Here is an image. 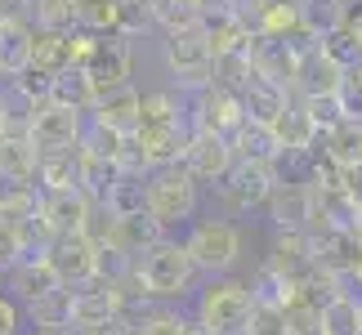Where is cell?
<instances>
[{
  "label": "cell",
  "instance_id": "44dd1931",
  "mask_svg": "<svg viewBox=\"0 0 362 335\" xmlns=\"http://www.w3.org/2000/svg\"><path fill=\"white\" fill-rule=\"evenodd\" d=\"M32 67V23L27 18H0V76L13 81Z\"/></svg>",
  "mask_w": 362,
  "mask_h": 335
},
{
  "label": "cell",
  "instance_id": "cb8c5ba5",
  "mask_svg": "<svg viewBox=\"0 0 362 335\" xmlns=\"http://www.w3.org/2000/svg\"><path fill=\"white\" fill-rule=\"evenodd\" d=\"M72 300H76V290L72 286H59V290H49L45 300L27 304L32 327L40 335H72Z\"/></svg>",
  "mask_w": 362,
  "mask_h": 335
},
{
  "label": "cell",
  "instance_id": "7bdbcfd3",
  "mask_svg": "<svg viewBox=\"0 0 362 335\" xmlns=\"http://www.w3.org/2000/svg\"><path fill=\"white\" fill-rule=\"evenodd\" d=\"M81 335H139V317H125V313H117V317H107V322L90 327V331H81Z\"/></svg>",
  "mask_w": 362,
  "mask_h": 335
},
{
  "label": "cell",
  "instance_id": "603a6c76",
  "mask_svg": "<svg viewBox=\"0 0 362 335\" xmlns=\"http://www.w3.org/2000/svg\"><path fill=\"white\" fill-rule=\"evenodd\" d=\"M233 157L255 161V165H277V157H282L277 130L273 125H259V121H242V130L233 134Z\"/></svg>",
  "mask_w": 362,
  "mask_h": 335
},
{
  "label": "cell",
  "instance_id": "484cf974",
  "mask_svg": "<svg viewBox=\"0 0 362 335\" xmlns=\"http://www.w3.org/2000/svg\"><path fill=\"white\" fill-rule=\"evenodd\" d=\"M250 290V304L255 309H277V313H286L291 304H296V282H286V277H277L269 264H259L255 277L246 282Z\"/></svg>",
  "mask_w": 362,
  "mask_h": 335
},
{
  "label": "cell",
  "instance_id": "e0dca14e",
  "mask_svg": "<svg viewBox=\"0 0 362 335\" xmlns=\"http://www.w3.org/2000/svg\"><path fill=\"white\" fill-rule=\"evenodd\" d=\"M313 152H322L340 175H362V121H340L331 134L317 139Z\"/></svg>",
  "mask_w": 362,
  "mask_h": 335
},
{
  "label": "cell",
  "instance_id": "d6a6232c",
  "mask_svg": "<svg viewBox=\"0 0 362 335\" xmlns=\"http://www.w3.org/2000/svg\"><path fill=\"white\" fill-rule=\"evenodd\" d=\"M148 18L165 36H175V32H188V27H202V9L192 0H148Z\"/></svg>",
  "mask_w": 362,
  "mask_h": 335
},
{
  "label": "cell",
  "instance_id": "9a60e30c",
  "mask_svg": "<svg viewBox=\"0 0 362 335\" xmlns=\"http://www.w3.org/2000/svg\"><path fill=\"white\" fill-rule=\"evenodd\" d=\"M277 277H286V282H304V277H313L317 273V264H313V242H309V233L296 228V233H277V242H273V255L264 259Z\"/></svg>",
  "mask_w": 362,
  "mask_h": 335
},
{
  "label": "cell",
  "instance_id": "60d3db41",
  "mask_svg": "<svg viewBox=\"0 0 362 335\" xmlns=\"http://www.w3.org/2000/svg\"><path fill=\"white\" fill-rule=\"evenodd\" d=\"M286 331V313L277 309H250V322L242 335H282Z\"/></svg>",
  "mask_w": 362,
  "mask_h": 335
},
{
  "label": "cell",
  "instance_id": "5b68a950",
  "mask_svg": "<svg viewBox=\"0 0 362 335\" xmlns=\"http://www.w3.org/2000/svg\"><path fill=\"white\" fill-rule=\"evenodd\" d=\"M165 67H170L179 94H197L215 81V49L206 27H188V32L165 36Z\"/></svg>",
  "mask_w": 362,
  "mask_h": 335
},
{
  "label": "cell",
  "instance_id": "277c9868",
  "mask_svg": "<svg viewBox=\"0 0 362 335\" xmlns=\"http://www.w3.org/2000/svg\"><path fill=\"white\" fill-rule=\"evenodd\" d=\"M144 192H148V215L165 228V223H184V219L197 215L202 184L184 165H165V170L144 175Z\"/></svg>",
  "mask_w": 362,
  "mask_h": 335
},
{
  "label": "cell",
  "instance_id": "d4e9b609",
  "mask_svg": "<svg viewBox=\"0 0 362 335\" xmlns=\"http://www.w3.org/2000/svg\"><path fill=\"white\" fill-rule=\"evenodd\" d=\"M32 67L45 76H59L72 67V32H40L32 27Z\"/></svg>",
  "mask_w": 362,
  "mask_h": 335
},
{
  "label": "cell",
  "instance_id": "bcb514c9",
  "mask_svg": "<svg viewBox=\"0 0 362 335\" xmlns=\"http://www.w3.org/2000/svg\"><path fill=\"white\" fill-rule=\"evenodd\" d=\"M192 5L202 9V18H211V13H233L238 0H192Z\"/></svg>",
  "mask_w": 362,
  "mask_h": 335
},
{
  "label": "cell",
  "instance_id": "4316f807",
  "mask_svg": "<svg viewBox=\"0 0 362 335\" xmlns=\"http://www.w3.org/2000/svg\"><path fill=\"white\" fill-rule=\"evenodd\" d=\"M121 175H125V170H121L117 161H103V157H90V152H76V188L86 192L94 206L107 197V188H112Z\"/></svg>",
  "mask_w": 362,
  "mask_h": 335
},
{
  "label": "cell",
  "instance_id": "8992f818",
  "mask_svg": "<svg viewBox=\"0 0 362 335\" xmlns=\"http://www.w3.org/2000/svg\"><path fill=\"white\" fill-rule=\"evenodd\" d=\"M242 121H246V112H242V99L233 90L224 86H206L192 94V107H188V125L197 134H219V139H228L233 143V134L242 130Z\"/></svg>",
  "mask_w": 362,
  "mask_h": 335
},
{
  "label": "cell",
  "instance_id": "f1b7e54d",
  "mask_svg": "<svg viewBox=\"0 0 362 335\" xmlns=\"http://www.w3.org/2000/svg\"><path fill=\"white\" fill-rule=\"evenodd\" d=\"M107 215H112L117 223L121 219H134L148 211V192H144V175H121L112 188H107V197L99 201Z\"/></svg>",
  "mask_w": 362,
  "mask_h": 335
},
{
  "label": "cell",
  "instance_id": "ffe728a7",
  "mask_svg": "<svg viewBox=\"0 0 362 335\" xmlns=\"http://www.w3.org/2000/svg\"><path fill=\"white\" fill-rule=\"evenodd\" d=\"M36 165H40V152L32 139L0 134V188H27L36 179Z\"/></svg>",
  "mask_w": 362,
  "mask_h": 335
},
{
  "label": "cell",
  "instance_id": "74e56055",
  "mask_svg": "<svg viewBox=\"0 0 362 335\" xmlns=\"http://www.w3.org/2000/svg\"><path fill=\"white\" fill-rule=\"evenodd\" d=\"M300 107H304V117L313 121L317 139H322V134H331V130H336V125L344 121V112H340V99H300Z\"/></svg>",
  "mask_w": 362,
  "mask_h": 335
},
{
  "label": "cell",
  "instance_id": "8fae6325",
  "mask_svg": "<svg viewBox=\"0 0 362 335\" xmlns=\"http://www.w3.org/2000/svg\"><path fill=\"white\" fill-rule=\"evenodd\" d=\"M40 255H45V264L54 269V277H59L63 286H86L90 277H94V246L81 233L49 237Z\"/></svg>",
  "mask_w": 362,
  "mask_h": 335
},
{
  "label": "cell",
  "instance_id": "6da1fadb",
  "mask_svg": "<svg viewBox=\"0 0 362 335\" xmlns=\"http://www.w3.org/2000/svg\"><path fill=\"white\" fill-rule=\"evenodd\" d=\"M130 282L144 300H184L192 290V282H197V269H192L184 242H170V237H165V242L148 246L144 255H134Z\"/></svg>",
  "mask_w": 362,
  "mask_h": 335
},
{
  "label": "cell",
  "instance_id": "3957f363",
  "mask_svg": "<svg viewBox=\"0 0 362 335\" xmlns=\"http://www.w3.org/2000/svg\"><path fill=\"white\" fill-rule=\"evenodd\" d=\"M250 290L238 277H215L197 295V327L206 335H242L250 322Z\"/></svg>",
  "mask_w": 362,
  "mask_h": 335
},
{
  "label": "cell",
  "instance_id": "4dcf8cb0",
  "mask_svg": "<svg viewBox=\"0 0 362 335\" xmlns=\"http://www.w3.org/2000/svg\"><path fill=\"white\" fill-rule=\"evenodd\" d=\"M157 242H165V228H161V223L157 219H152L148 211L144 215H134V219H121L117 223V237H112V246L117 250H125V255H144V250L148 246H157Z\"/></svg>",
  "mask_w": 362,
  "mask_h": 335
},
{
  "label": "cell",
  "instance_id": "4fadbf2b",
  "mask_svg": "<svg viewBox=\"0 0 362 335\" xmlns=\"http://www.w3.org/2000/svg\"><path fill=\"white\" fill-rule=\"evenodd\" d=\"M300 45H309V40H273V36H250V72L273 81V86L291 90V76H296V59H300Z\"/></svg>",
  "mask_w": 362,
  "mask_h": 335
},
{
  "label": "cell",
  "instance_id": "b9f144b4",
  "mask_svg": "<svg viewBox=\"0 0 362 335\" xmlns=\"http://www.w3.org/2000/svg\"><path fill=\"white\" fill-rule=\"evenodd\" d=\"M23 259V246H18V233L13 228H5V223H0V273H9L13 264Z\"/></svg>",
  "mask_w": 362,
  "mask_h": 335
},
{
  "label": "cell",
  "instance_id": "ab89813d",
  "mask_svg": "<svg viewBox=\"0 0 362 335\" xmlns=\"http://www.w3.org/2000/svg\"><path fill=\"white\" fill-rule=\"evenodd\" d=\"M282 335H327L322 313L309 309V304H296V309H286V331H282Z\"/></svg>",
  "mask_w": 362,
  "mask_h": 335
},
{
  "label": "cell",
  "instance_id": "7402d4cb",
  "mask_svg": "<svg viewBox=\"0 0 362 335\" xmlns=\"http://www.w3.org/2000/svg\"><path fill=\"white\" fill-rule=\"evenodd\" d=\"M63 282L54 277V269L45 264V255H32V259H18L9 269V290L18 295L23 304H36V300H45L49 290H59Z\"/></svg>",
  "mask_w": 362,
  "mask_h": 335
},
{
  "label": "cell",
  "instance_id": "f35d334b",
  "mask_svg": "<svg viewBox=\"0 0 362 335\" xmlns=\"http://www.w3.org/2000/svg\"><path fill=\"white\" fill-rule=\"evenodd\" d=\"M81 237L99 250V246H112V237H117V219L103 211V206H90V215H86V223H81Z\"/></svg>",
  "mask_w": 362,
  "mask_h": 335
},
{
  "label": "cell",
  "instance_id": "ee69618b",
  "mask_svg": "<svg viewBox=\"0 0 362 335\" xmlns=\"http://www.w3.org/2000/svg\"><path fill=\"white\" fill-rule=\"evenodd\" d=\"M18 327H23L18 300H13V295H5V290H0V335H18Z\"/></svg>",
  "mask_w": 362,
  "mask_h": 335
},
{
  "label": "cell",
  "instance_id": "7c38bea8",
  "mask_svg": "<svg viewBox=\"0 0 362 335\" xmlns=\"http://www.w3.org/2000/svg\"><path fill=\"white\" fill-rule=\"evenodd\" d=\"M233 143L228 139H219V134H197L192 130V139H188V148H184V170L197 179V184H224V175L233 170Z\"/></svg>",
  "mask_w": 362,
  "mask_h": 335
},
{
  "label": "cell",
  "instance_id": "2e32d148",
  "mask_svg": "<svg viewBox=\"0 0 362 335\" xmlns=\"http://www.w3.org/2000/svg\"><path fill=\"white\" fill-rule=\"evenodd\" d=\"M242 112H246V121H259V125H277L286 117V107H291V90L282 86H273V81H264V76H250L246 86H242Z\"/></svg>",
  "mask_w": 362,
  "mask_h": 335
},
{
  "label": "cell",
  "instance_id": "52a82bcc",
  "mask_svg": "<svg viewBox=\"0 0 362 335\" xmlns=\"http://www.w3.org/2000/svg\"><path fill=\"white\" fill-rule=\"evenodd\" d=\"M130 59H134V49H130L125 36H99V40H94L90 59L81 63V72L90 76L94 99H103V94L130 86Z\"/></svg>",
  "mask_w": 362,
  "mask_h": 335
},
{
  "label": "cell",
  "instance_id": "f6af8a7d",
  "mask_svg": "<svg viewBox=\"0 0 362 335\" xmlns=\"http://www.w3.org/2000/svg\"><path fill=\"white\" fill-rule=\"evenodd\" d=\"M36 0H0V18H27Z\"/></svg>",
  "mask_w": 362,
  "mask_h": 335
},
{
  "label": "cell",
  "instance_id": "5bb4252c",
  "mask_svg": "<svg viewBox=\"0 0 362 335\" xmlns=\"http://www.w3.org/2000/svg\"><path fill=\"white\" fill-rule=\"evenodd\" d=\"M90 197L81 188H59V192H40V223H45L49 237L63 233H81V223L90 215Z\"/></svg>",
  "mask_w": 362,
  "mask_h": 335
},
{
  "label": "cell",
  "instance_id": "30bf717a",
  "mask_svg": "<svg viewBox=\"0 0 362 335\" xmlns=\"http://www.w3.org/2000/svg\"><path fill=\"white\" fill-rule=\"evenodd\" d=\"M344 86V72L336 63L322 54L317 40L309 45H300V59H296V76H291V90L300 94V99H336Z\"/></svg>",
  "mask_w": 362,
  "mask_h": 335
},
{
  "label": "cell",
  "instance_id": "f546056e",
  "mask_svg": "<svg viewBox=\"0 0 362 335\" xmlns=\"http://www.w3.org/2000/svg\"><path fill=\"white\" fill-rule=\"evenodd\" d=\"M40 219V192L36 184H27V188H0V223L13 233H23L27 223H36Z\"/></svg>",
  "mask_w": 362,
  "mask_h": 335
},
{
  "label": "cell",
  "instance_id": "ac0fdd59",
  "mask_svg": "<svg viewBox=\"0 0 362 335\" xmlns=\"http://www.w3.org/2000/svg\"><path fill=\"white\" fill-rule=\"evenodd\" d=\"M349 18V0H296V23L304 40H327L336 36Z\"/></svg>",
  "mask_w": 362,
  "mask_h": 335
},
{
  "label": "cell",
  "instance_id": "836d02e7",
  "mask_svg": "<svg viewBox=\"0 0 362 335\" xmlns=\"http://www.w3.org/2000/svg\"><path fill=\"white\" fill-rule=\"evenodd\" d=\"M273 130H277V143H282V152H313V148H317V130H313V121L304 117L300 103H291L286 117L277 121Z\"/></svg>",
  "mask_w": 362,
  "mask_h": 335
},
{
  "label": "cell",
  "instance_id": "ba28073f",
  "mask_svg": "<svg viewBox=\"0 0 362 335\" xmlns=\"http://www.w3.org/2000/svg\"><path fill=\"white\" fill-rule=\"evenodd\" d=\"M273 188H277V170H273V165L233 161V170L224 175V184H219V197H224V206L233 215H246V211H255V206L269 201Z\"/></svg>",
  "mask_w": 362,
  "mask_h": 335
},
{
  "label": "cell",
  "instance_id": "1f68e13d",
  "mask_svg": "<svg viewBox=\"0 0 362 335\" xmlns=\"http://www.w3.org/2000/svg\"><path fill=\"white\" fill-rule=\"evenodd\" d=\"M322 327H327V335H362V300L358 295H331L322 309Z\"/></svg>",
  "mask_w": 362,
  "mask_h": 335
},
{
  "label": "cell",
  "instance_id": "9c48e42d",
  "mask_svg": "<svg viewBox=\"0 0 362 335\" xmlns=\"http://www.w3.org/2000/svg\"><path fill=\"white\" fill-rule=\"evenodd\" d=\"M36 143L40 157H49V152H81V139H86V117L81 112H67V107H36V121H32V134H27Z\"/></svg>",
  "mask_w": 362,
  "mask_h": 335
},
{
  "label": "cell",
  "instance_id": "d590c367",
  "mask_svg": "<svg viewBox=\"0 0 362 335\" xmlns=\"http://www.w3.org/2000/svg\"><path fill=\"white\" fill-rule=\"evenodd\" d=\"M76 188V152H49L36 165V192H59Z\"/></svg>",
  "mask_w": 362,
  "mask_h": 335
},
{
  "label": "cell",
  "instance_id": "e575fe53",
  "mask_svg": "<svg viewBox=\"0 0 362 335\" xmlns=\"http://www.w3.org/2000/svg\"><path fill=\"white\" fill-rule=\"evenodd\" d=\"M32 121H36V103L32 99H23L13 86L0 90V134L27 139V134H32Z\"/></svg>",
  "mask_w": 362,
  "mask_h": 335
},
{
  "label": "cell",
  "instance_id": "83f0119b",
  "mask_svg": "<svg viewBox=\"0 0 362 335\" xmlns=\"http://www.w3.org/2000/svg\"><path fill=\"white\" fill-rule=\"evenodd\" d=\"M49 103L54 107H67V112H86L94 107V90H90V76L81 72V67H67V72H59L49 81Z\"/></svg>",
  "mask_w": 362,
  "mask_h": 335
},
{
  "label": "cell",
  "instance_id": "7a4b0ae2",
  "mask_svg": "<svg viewBox=\"0 0 362 335\" xmlns=\"http://www.w3.org/2000/svg\"><path fill=\"white\" fill-rule=\"evenodd\" d=\"M184 250L192 259L197 273H211V277H228L242 259V228L228 219H197L192 233L184 237Z\"/></svg>",
  "mask_w": 362,
  "mask_h": 335
},
{
  "label": "cell",
  "instance_id": "7dc6e473",
  "mask_svg": "<svg viewBox=\"0 0 362 335\" xmlns=\"http://www.w3.org/2000/svg\"><path fill=\"white\" fill-rule=\"evenodd\" d=\"M286 5H296V0H286Z\"/></svg>",
  "mask_w": 362,
  "mask_h": 335
},
{
  "label": "cell",
  "instance_id": "d6986e66",
  "mask_svg": "<svg viewBox=\"0 0 362 335\" xmlns=\"http://www.w3.org/2000/svg\"><path fill=\"white\" fill-rule=\"evenodd\" d=\"M139 94L134 86H125V90H112V94H103V99H94V121L90 125H103V130H117V134H125L130 139L134 130H139Z\"/></svg>",
  "mask_w": 362,
  "mask_h": 335
},
{
  "label": "cell",
  "instance_id": "8d00e7d4",
  "mask_svg": "<svg viewBox=\"0 0 362 335\" xmlns=\"http://www.w3.org/2000/svg\"><path fill=\"white\" fill-rule=\"evenodd\" d=\"M139 335H206L197 317H184L179 309H157L139 317Z\"/></svg>",
  "mask_w": 362,
  "mask_h": 335
}]
</instances>
